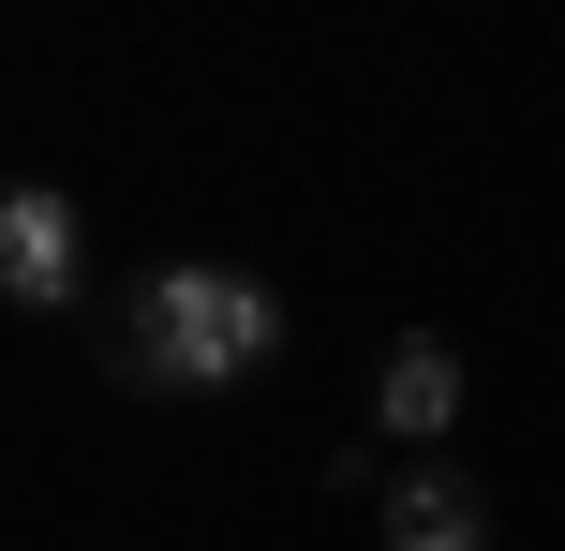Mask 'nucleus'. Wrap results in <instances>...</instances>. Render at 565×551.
Masks as SVG:
<instances>
[{"label": "nucleus", "mask_w": 565, "mask_h": 551, "mask_svg": "<svg viewBox=\"0 0 565 551\" xmlns=\"http://www.w3.org/2000/svg\"><path fill=\"white\" fill-rule=\"evenodd\" d=\"M0 298H15V314H75L89 298V224H75L60 179H15V194H0Z\"/></svg>", "instance_id": "obj_2"}, {"label": "nucleus", "mask_w": 565, "mask_h": 551, "mask_svg": "<svg viewBox=\"0 0 565 551\" xmlns=\"http://www.w3.org/2000/svg\"><path fill=\"white\" fill-rule=\"evenodd\" d=\"M372 522H387V551H491V492L461 463H417L372 492Z\"/></svg>", "instance_id": "obj_4"}, {"label": "nucleus", "mask_w": 565, "mask_h": 551, "mask_svg": "<svg viewBox=\"0 0 565 551\" xmlns=\"http://www.w3.org/2000/svg\"><path fill=\"white\" fill-rule=\"evenodd\" d=\"M461 388H477V373H461V343H447V328H402V343L372 358V433H387V447H431V463H447Z\"/></svg>", "instance_id": "obj_3"}, {"label": "nucleus", "mask_w": 565, "mask_h": 551, "mask_svg": "<svg viewBox=\"0 0 565 551\" xmlns=\"http://www.w3.org/2000/svg\"><path fill=\"white\" fill-rule=\"evenodd\" d=\"M282 358V298L254 284V268H135L119 284V388H238Z\"/></svg>", "instance_id": "obj_1"}]
</instances>
